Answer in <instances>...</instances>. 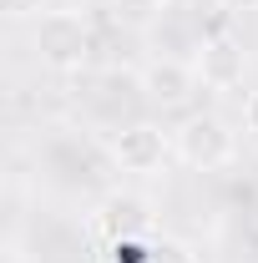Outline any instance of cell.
<instances>
[{
    "instance_id": "cell-1",
    "label": "cell",
    "mask_w": 258,
    "mask_h": 263,
    "mask_svg": "<svg viewBox=\"0 0 258 263\" xmlns=\"http://www.w3.org/2000/svg\"><path fill=\"white\" fill-rule=\"evenodd\" d=\"M172 152L193 172H223L238 157V132L228 127L218 111H193L182 127L172 132Z\"/></svg>"
},
{
    "instance_id": "cell-2",
    "label": "cell",
    "mask_w": 258,
    "mask_h": 263,
    "mask_svg": "<svg viewBox=\"0 0 258 263\" xmlns=\"http://www.w3.org/2000/svg\"><path fill=\"white\" fill-rule=\"evenodd\" d=\"M35 56L51 71H81L91 61V26L81 10H46L35 15Z\"/></svg>"
},
{
    "instance_id": "cell-3",
    "label": "cell",
    "mask_w": 258,
    "mask_h": 263,
    "mask_svg": "<svg viewBox=\"0 0 258 263\" xmlns=\"http://www.w3.org/2000/svg\"><path fill=\"white\" fill-rule=\"evenodd\" d=\"M167 152H172V137H167L157 122H127V127L112 132V157H117V167L132 172V177L162 172Z\"/></svg>"
},
{
    "instance_id": "cell-4",
    "label": "cell",
    "mask_w": 258,
    "mask_h": 263,
    "mask_svg": "<svg viewBox=\"0 0 258 263\" xmlns=\"http://www.w3.org/2000/svg\"><path fill=\"white\" fill-rule=\"evenodd\" d=\"M137 86H142V97L157 101V106H188V101H193V91L202 86V81H197V66H193V61L157 56V61L142 66Z\"/></svg>"
},
{
    "instance_id": "cell-5",
    "label": "cell",
    "mask_w": 258,
    "mask_h": 263,
    "mask_svg": "<svg viewBox=\"0 0 258 263\" xmlns=\"http://www.w3.org/2000/svg\"><path fill=\"white\" fill-rule=\"evenodd\" d=\"M197 81L208 86V91H233L238 81H243V46L233 41V35H208L202 46H197Z\"/></svg>"
},
{
    "instance_id": "cell-6",
    "label": "cell",
    "mask_w": 258,
    "mask_h": 263,
    "mask_svg": "<svg viewBox=\"0 0 258 263\" xmlns=\"http://www.w3.org/2000/svg\"><path fill=\"white\" fill-rule=\"evenodd\" d=\"M142 228H147V213H142L137 197H106V202H101L97 233L106 238V248H112V243H132Z\"/></svg>"
},
{
    "instance_id": "cell-7",
    "label": "cell",
    "mask_w": 258,
    "mask_h": 263,
    "mask_svg": "<svg viewBox=\"0 0 258 263\" xmlns=\"http://www.w3.org/2000/svg\"><path fill=\"white\" fill-rule=\"evenodd\" d=\"M106 10H112V21H117L122 31L142 35V31H157L162 26L167 0H106Z\"/></svg>"
},
{
    "instance_id": "cell-8",
    "label": "cell",
    "mask_w": 258,
    "mask_h": 263,
    "mask_svg": "<svg viewBox=\"0 0 258 263\" xmlns=\"http://www.w3.org/2000/svg\"><path fill=\"white\" fill-rule=\"evenodd\" d=\"M147 263H197V253L182 243V238H162L147 248Z\"/></svg>"
},
{
    "instance_id": "cell-9",
    "label": "cell",
    "mask_w": 258,
    "mask_h": 263,
    "mask_svg": "<svg viewBox=\"0 0 258 263\" xmlns=\"http://www.w3.org/2000/svg\"><path fill=\"white\" fill-rule=\"evenodd\" d=\"M5 5V15H15V21H26V15H46V0H0Z\"/></svg>"
},
{
    "instance_id": "cell-10",
    "label": "cell",
    "mask_w": 258,
    "mask_h": 263,
    "mask_svg": "<svg viewBox=\"0 0 258 263\" xmlns=\"http://www.w3.org/2000/svg\"><path fill=\"white\" fill-rule=\"evenodd\" d=\"M243 127L258 137V91H248V101H243Z\"/></svg>"
},
{
    "instance_id": "cell-11",
    "label": "cell",
    "mask_w": 258,
    "mask_h": 263,
    "mask_svg": "<svg viewBox=\"0 0 258 263\" xmlns=\"http://www.w3.org/2000/svg\"><path fill=\"white\" fill-rule=\"evenodd\" d=\"M223 10H233V15H248V10H258V0H218Z\"/></svg>"
}]
</instances>
